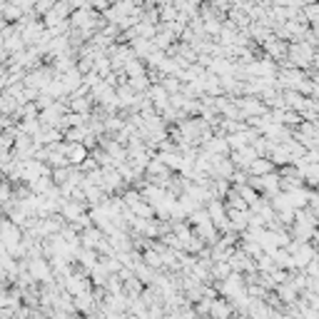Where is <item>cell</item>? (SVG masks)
I'll use <instances>...</instances> for the list:
<instances>
[{
    "label": "cell",
    "instance_id": "1",
    "mask_svg": "<svg viewBox=\"0 0 319 319\" xmlns=\"http://www.w3.org/2000/svg\"><path fill=\"white\" fill-rule=\"evenodd\" d=\"M87 155H90V150L85 147V142H70L68 140V157H70V165H80Z\"/></svg>",
    "mask_w": 319,
    "mask_h": 319
},
{
    "label": "cell",
    "instance_id": "2",
    "mask_svg": "<svg viewBox=\"0 0 319 319\" xmlns=\"http://www.w3.org/2000/svg\"><path fill=\"white\" fill-rule=\"evenodd\" d=\"M275 167H277L275 160L264 155V157H257L249 165V175H267V172H275Z\"/></svg>",
    "mask_w": 319,
    "mask_h": 319
}]
</instances>
